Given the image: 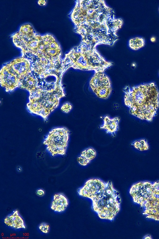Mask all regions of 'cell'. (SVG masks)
Instances as JSON below:
<instances>
[{
  "mask_svg": "<svg viewBox=\"0 0 159 239\" xmlns=\"http://www.w3.org/2000/svg\"><path fill=\"white\" fill-rule=\"evenodd\" d=\"M131 145L140 151H145L149 149V146L147 142L144 139L136 141L132 143Z\"/></svg>",
  "mask_w": 159,
  "mask_h": 239,
  "instance_id": "e0dca14e",
  "label": "cell"
},
{
  "mask_svg": "<svg viewBox=\"0 0 159 239\" xmlns=\"http://www.w3.org/2000/svg\"><path fill=\"white\" fill-rule=\"evenodd\" d=\"M96 155V151L92 148H87L83 151L80 155V156L90 161L95 157Z\"/></svg>",
  "mask_w": 159,
  "mask_h": 239,
  "instance_id": "2e32d148",
  "label": "cell"
},
{
  "mask_svg": "<svg viewBox=\"0 0 159 239\" xmlns=\"http://www.w3.org/2000/svg\"><path fill=\"white\" fill-rule=\"evenodd\" d=\"M36 193L39 196H42L44 195L45 191L42 189H39L36 190Z\"/></svg>",
  "mask_w": 159,
  "mask_h": 239,
  "instance_id": "44dd1931",
  "label": "cell"
},
{
  "mask_svg": "<svg viewBox=\"0 0 159 239\" xmlns=\"http://www.w3.org/2000/svg\"><path fill=\"white\" fill-rule=\"evenodd\" d=\"M46 0H39L38 1V4L40 6H44L46 4Z\"/></svg>",
  "mask_w": 159,
  "mask_h": 239,
  "instance_id": "7402d4cb",
  "label": "cell"
},
{
  "mask_svg": "<svg viewBox=\"0 0 159 239\" xmlns=\"http://www.w3.org/2000/svg\"><path fill=\"white\" fill-rule=\"evenodd\" d=\"M89 84L93 92L99 98L106 99L110 95L112 90L111 82L103 72H95Z\"/></svg>",
  "mask_w": 159,
  "mask_h": 239,
  "instance_id": "30bf717a",
  "label": "cell"
},
{
  "mask_svg": "<svg viewBox=\"0 0 159 239\" xmlns=\"http://www.w3.org/2000/svg\"><path fill=\"white\" fill-rule=\"evenodd\" d=\"M63 73L58 72L35 73L32 71L27 90L30 93L27 109L39 115L44 121L56 109L60 99L66 95L61 83Z\"/></svg>",
  "mask_w": 159,
  "mask_h": 239,
  "instance_id": "7a4b0ae2",
  "label": "cell"
},
{
  "mask_svg": "<svg viewBox=\"0 0 159 239\" xmlns=\"http://www.w3.org/2000/svg\"><path fill=\"white\" fill-rule=\"evenodd\" d=\"M108 182H104L98 178H92L86 181L84 185L78 190L79 195L91 200L103 191Z\"/></svg>",
  "mask_w": 159,
  "mask_h": 239,
  "instance_id": "8fae6325",
  "label": "cell"
},
{
  "mask_svg": "<svg viewBox=\"0 0 159 239\" xmlns=\"http://www.w3.org/2000/svg\"><path fill=\"white\" fill-rule=\"evenodd\" d=\"M15 45L21 50L22 56L31 63L61 62L59 44L49 34L41 35L30 24L22 26L10 36Z\"/></svg>",
  "mask_w": 159,
  "mask_h": 239,
  "instance_id": "3957f363",
  "label": "cell"
},
{
  "mask_svg": "<svg viewBox=\"0 0 159 239\" xmlns=\"http://www.w3.org/2000/svg\"><path fill=\"white\" fill-rule=\"evenodd\" d=\"M4 222L7 226L15 229H25L26 228L23 219L17 210L6 217Z\"/></svg>",
  "mask_w": 159,
  "mask_h": 239,
  "instance_id": "4fadbf2b",
  "label": "cell"
},
{
  "mask_svg": "<svg viewBox=\"0 0 159 239\" xmlns=\"http://www.w3.org/2000/svg\"><path fill=\"white\" fill-rule=\"evenodd\" d=\"M150 40L151 42H154L156 41V38L155 37L153 36L151 38Z\"/></svg>",
  "mask_w": 159,
  "mask_h": 239,
  "instance_id": "603a6c76",
  "label": "cell"
},
{
  "mask_svg": "<svg viewBox=\"0 0 159 239\" xmlns=\"http://www.w3.org/2000/svg\"><path fill=\"white\" fill-rule=\"evenodd\" d=\"M103 119V124L99 126L101 129L105 130L107 134H109L112 137L115 136V133L119 129V123L120 118L118 117L111 119L108 116L102 117Z\"/></svg>",
  "mask_w": 159,
  "mask_h": 239,
  "instance_id": "5bb4252c",
  "label": "cell"
},
{
  "mask_svg": "<svg viewBox=\"0 0 159 239\" xmlns=\"http://www.w3.org/2000/svg\"><path fill=\"white\" fill-rule=\"evenodd\" d=\"M68 16L74 24V31L80 35L81 41L113 45L118 39L116 33L123 24L116 19L113 10L104 0H76Z\"/></svg>",
  "mask_w": 159,
  "mask_h": 239,
  "instance_id": "6da1fadb",
  "label": "cell"
},
{
  "mask_svg": "<svg viewBox=\"0 0 159 239\" xmlns=\"http://www.w3.org/2000/svg\"><path fill=\"white\" fill-rule=\"evenodd\" d=\"M78 162L80 165L85 166L89 163L90 161L80 156L78 157Z\"/></svg>",
  "mask_w": 159,
  "mask_h": 239,
  "instance_id": "ffe728a7",
  "label": "cell"
},
{
  "mask_svg": "<svg viewBox=\"0 0 159 239\" xmlns=\"http://www.w3.org/2000/svg\"><path fill=\"white\" fill-rule=\"evenodd\" d=\"M32 72L31 63L29 59L22 56L16 58L5 64L1 69V85L5 88L6 91H13Z\"/></svg>",
  "mask_w": 159,
  "mask_h": 239,
  "instance_id": "52a82bcc",
  "label": "cell"
},
{
  "mask_svg": "<svg viewBox=\"0 0 159 239\" xmlns=\"http://www.w3.org/2000/svg\"><path fill=\"white\" fill-rule=\"evenodd\" d=\"M91 200L92 209L101 219L112 221L120 210V193L110 181L105 190Z\"/></svg>",
  "mask_w": 159,
  "mask_h": 239,
  "instance_id": "ba28073f",
  "label": "cell"
},
{
  "mask_svg": "<svg viewBox=\"0 0 159 239\" xmlns=\"http://www.w3.org/2000/svg\"><path fill=\"white\" fill-rule=\"evenodd\" d=\"M39 229L43 233L47 234L49 231L50 226L48 224L43 223L39 225Z\"/></svg>",
  "mask_w": 159,
  "mask_h": 239,
  "instance_id": "ac0fdd59",
  "label": "cell"
},
{
  "mask_svg": "<svg viewBox=\"0 0 159 239\" xmlns=\"http://www.w3.org/2000/svg\"><path fill=\"white\" fill-rule=\"evenodd\" d=\"M72 107V106L70 103H67L62 105L61 110L63 112L67 113L70 111Z\"/></svg>",
  "mask_w": 159,
  "mask_h": 239,
  "instance_id": "d6986e66",
  "label": "cell"
},
{
  "mask_svg": "<svg viewBox=\"0 0 159 239\" xmlns=\"http://www.w3.org/2000/svg\"><path fill=\"white\" fill-rule=\"evenodd\" d=\"M96 46L81 41L65 54L62 64L66 71L70 68L82 70L103 72L113 63L106 60L96 50Z\"/></svg>",
  "mask_w": 159,
  "mask_h": 239,
  "instance_id": "5b68a950",
  "label": "cell"
},
{
  "mask_svg": "<svg viewBox=\"0 0 159 239\" xmlns=\"http://www.w3.org/2000/svg\"><path fill=\"white\" fill-rule=\"evenodd\" d=\"M128 44L131 49L137 50L145 46V40L143 37H137L130 39Z\"/></svg>",
  "mask_w": 159,
  "mask_h": 239,
  "instance_id": "9a60e30c",
  "label": "cell"
},
{
  "mask_svg": "<svg viewBox=\"0 0 159 239\" xmlns=\"http://www.w3.org/2000/svg\"><path fill=\"white\" fill-rule=\"evenodd\" d=\"M129 193L133 201L144 208L146 218L159 221V181L140 182L132 185Z\"/></svg>",
  "mask_w": 159,
  "mask_h": 239,
  "instance_id": "8992f818",
  "label": "cell"
},
{
  "mask_svg": "<svg viewBox=\"0 0 159 239\" xmlns=\"http://www.w3.org/2000/svg\"><path fill=\"white\" fill-rule=\"evenodd\" d=\"M132 65L133 67H135L136 66V64L135 63H133L132 64Z\"/></svg>",
  "mask_w": 159,
  "mask_h": 239,
  "instance_id": "cb8c5ba5",
  "label": "cell"
},
{
  "mask_svg": "<svg viewBox=\"0 0 159 239\" xmlns=\"http://www.w3.org/2000/svg\"><path fill=\"white\" fill-rule=\"evenodd\" d=\"M125 105L132 115L142 120L152 121L159 107V94L153 82L123 89Z\"/></svg>",
  "mask_w": 159,
  "mask_h": 239,
  "instance_id": "277c9868",
  "label": "cell"
},
{
  "mask_svg": "<svg viewBox=\"0 0 159 239\" xmlns=\"http://www.w3.org/2000/svg\"><path fill=\"white\" fill-rule=\"evenodd\" d=\"M158 10H159V8H158Z\"/></svg>",
  "mask_w": 159,
  "mask_h": 239,
  "instance_id": "d4e9b609",
  "label": "cell"
},
{
  "mask_svg": "<svg viewBox=\"0 0 159 239\" xmlns=\"http://www.w3.org/2000/svg\"><path fill=\"white\" fill-rule=\"evenodd\" d=\"M70 131L65 127L52 129L44 139L43 144L52 156L64 155L66 153L69 138Z\"/></svg>",
  "mask_w": 159,
  "mask_h": 239,
  "instance_id": "9c48e42d",
  "label": "cell"
},
{
  "mask_svg": "<svg viewBox=\"0 0 159 239\" xmlns=\"http://www.w3.org/2000/svg\"><path fill=\"white\" fill-rule=\"evenodd\" d=\"M68 205V200L66 196L62 193H57L53 196L50 208L55 212L61 213L65 211Z\"/></svg>",
  "mask_w": 159,
  "mask_h": 239,
  "instance_id": "7c38bea8",
  "label": "cell"
}]
</instances>
